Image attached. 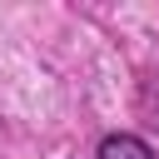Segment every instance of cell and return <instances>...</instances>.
<instances>
[{"mask_svg": "<svg viewBox=\"0 0 159 159\" xmlns=\"http://www.w3.org/2000/svg\"><path fill=\"white\" fill-rule=\"evenodd\" d=\"M99 159H154V149L139 139V134H109L99 144Z\"/></svg>", "mask_w": 159, "mask_h": 159, "instance_id": "1", "label": "cell"}]
</instances>
